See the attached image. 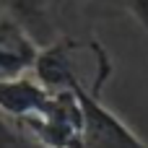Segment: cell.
<instances>
[{
    "mask_svg": "<svg viewBox=\"0 0 148 148\" xmlns=\"http://www.w3.org/2000/svg\"><path fill=\"white\" fill-rule=\"evenodd\" d=\"M49 96L52 91L36 78H29L26 73L16 78H0V114L10 117L13 122L39 114L47 107Z\"/></svg>",
    "mask_w": 148,
    "mask_h": 148,
    "instance_id": "obj_4",
    "label": "cell"
},
{
    "mask_svg": "<svg viewBox=\"0 0 148 148\" xmlns=\"http://www.w3.org/2000/svg\"><path fill=\"white\" fill-rule=\"evenodd\" d=\"M120 3L130 10V16L140 23V29L148 36V0H120Z\"/></svg>",
    "mask_w": 148,
    "mask_h": 148,
    "instance_id": "obj_7",
    "label": "cell"
},
{
    "mask_svg": "<svg viewBox=\"0 0 148 148\" xmlns=\"http://www.w3.org/2000/svg\"><path fill=\"white\" fill-rule=\"evenodd\" d=\"M73 94L78 96L81 112H83V143L81 148H148L143 138L135 135L133 127H127L101 99L96 86L88 83H73Z\"/></svg>",
    "mask_w": 148,
    "mask_h": 148,
    "instance_id": "obj_2",
    "label": "cell"
},
{
    "mask_svg": "<svg viewBox=\"0 0 148 148\" xmlns=\"http://www.w3.org/2000/svg\"><path fill=\"white\" fill-rule=\"evenodd\" d=\"M39 44L10 16H0V78H16L34 70Z\"/></svg>",
    "mask_w": 148,
    "mask_h": 148,
    "instance_id": "obj_5",
    "label": "cell"
},
{
    "mask_svg": "<svg viewBox=\"0 0 148 148\" xmlns=\"http://www.w3.org/2000/svg\"><path fill=\"white\" fill-rule=\"evenodd\" d=\"M0 148H44L39 140H34L18 122H8L0 114Z\"/></svg>",
    "mask_w": 148,
    "mask_h": 148,
    "instance_id": "obj_6",
    "label": "cell"
},
{
    "mask_svg": "<svg viewBox=\"0 0 148 148\" xmlns=\"http://www.w3.org/2000/svg\"><path fill=\"white\" fill-rule=\"evenodd\" d=\"M73 3L75 0H0L5 13L13 21H18L39 47L70 36L62 26Z\"/></svg>",
    "mask_w": 148,
    "mask_h": 148,
    "instance_id": "obj_3",
    "label": "cell"
},
{
    "mask_svg": "<svg viewBox=\"0 0 148 148\" xmlns=\"http://www.w3.org/2000/svg\"><path fill=\"white\" fill-rule=\"evenodd\" d=\"M18 125L44 148H81L83 143V112L73 88L52 91L47 107Z\"/></svg>",
    "mask_w": 148,
    "mask_h": 148,
    "instance_id": "obj_1",
    "label": "cell"
}]
</instances>
